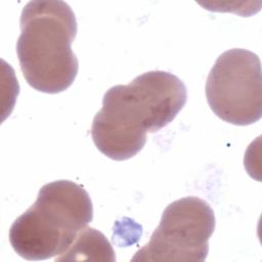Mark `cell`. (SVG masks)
I'll list each match as a JSON object with an SVG mask.
<instances>
[{
	"mask_svg": "<svg viewBox=\"0 0 262 262\" xmlns=\"http://www.w3.org/2000/svg\"><path fill=\"white\" fill-rule=\"evenodd\" d=\"M187 90L183 81L165 71H150L127 85L111 87L91 125L97 149L115 161L136 156L155 133L172 122L183 108Z\"/></svg>",
	"mask_w": 262,
	"mask_h": 262,
	"instance_id": "6da1fadb",
	"label": "cell"
},
{
	"mask_svg": "<svg viewBox=\"0 0 262 262\" xmlns=\"http://www.w3.org/2000/svg\"><path fill=\"white\" fill-rule=\"evenodd\" d=\"M19 24L16 53L28 84L49 94L67 90L79 70L71 48L78 30L71 6L60 0L30 1L21 10Z\"/></svg>",
	"mask_w": 262,
	"mask_h": 262,
	"instance_id": "7a4b0ae2",
	"label": "cell"
},
{
	"mask_svg": "<svg viewBox=\"0 0 262 262\" xmlns=\"http://www.w3.org/2000/svg\"><path fill=\"white\" fill-rule=\"evenodd\" d=\"M92 219V202L81 185L63 179L49 182L12 223L9 242L21 258L46 260L62 255Z\"/></svg>",
	"mask_w": 262,
	"mask_h": 262,
	"instance_id": "3957f363",
	"label": "cell"
},
{
	"mask_svg": "<svg viewBox=\"0 0 262 262\" xmlns=\"http://www.w3.org/2000/svg\"><path fill=\"white\" fill-rule=\"evenodd\" d=\"M261 62L257 54L233 48L223 52L211 69L206 96L209 106L221 120L246 126L262 115Z\"/></svg>",
	"mask_w": 262,
	"mask_h": 262,
	"instance_id": "277c9868",
	"label": "cell"
},
{
	"mask_svg": "<svg viewBox=\"0 0 262 262\" xmlns=\"http://www.w3.org/2000/svg\"><path fill=\"white\" fill-rule=\"evenodd\" d=\"M215 229L210 205L196 196L172 202L164 210L149 242L132 261H205L209 239Z\"/></svg>",
	"mask_w": 262,
	"mask_h": 262,
	"instance_id": "5b68a950",
	"label": "cell"
},
{
	"mask_svg": "<svg viewBox=\"0 0 262 262\" xmlns=\"http://www.w3.org/2000/svg\"><path fill=\"white\" fill-rule=\"evenodd\" d=\"M74 260H102L115 261V253L106 237L92 227H85L71 247L55 261Z\"/></svg>",
	"mask_w": 262,
	"mask_h": 262,
	"instance_id": "8992f818",
	"label": "cell"
}]
</instances>
